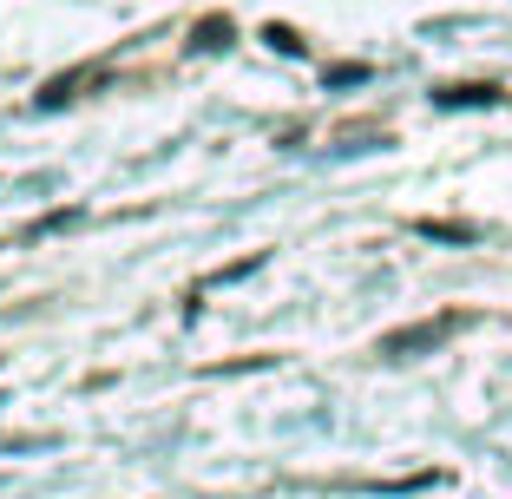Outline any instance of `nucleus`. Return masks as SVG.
<instances>
[{
    "label": "nucleus",
    "mask_w": 512,
    "mask_h": 499,
    "mask_svg": "<svg viewBox=\"0 0 512 499\" xmlns=\"http://www.w3.org/2000/svg\"><path fill=\"white\" fill-rule=\"evenodd\" d=\"M499 99H506V92H499V86H440L434 92V106H499Z\"/></svg>",
    "instance_id": "f03ea898"
},
{
    "label": "nucleus",
    "mask_w": 512,
    "mask_h": 499,
    "mask_svg": "<svg viewBox=\"0 0 512 499\" xmlns=\"http://www.w3.org/2000/svg\"><path fill=\"white\" fill-rule=\"evenodd\" d=\"M362 79H368V66H355V60H348V66H329V86H362Z\"/></svg>",
    "instance_id": "0eeeda50"
},
{
    "label": "nucleus",
    "mask_w": 512,
    "mask_h": 499,
    "mask_svg": "<svg viewBox=\"0 0 512 499\" xmlns=\"http://www.w3.org/2000/svg\"><path fill=\"white\" fill-rule=\"evenodd\" d=\"M447 335H453V316H440V322H421V329H401V335H388V342H381V355H421V348L447 342Z\"/></svg>",
    "instance_id": "f257e3e1"
},
{
    "label": "nucleus",
    "mask_w": 512,
    "mask_h": 499,
    "mask_svg": "<svg viewBox=\"0 0 512 499\" xmlns=\"http://www.w3.org/2000/svg\"><path fill=\"white\" fill-rule=\"evenodd\" d=\"M263 40H270L276 53H289V60H296V53H302V33H296V27H276V20H270V27H263Z\"/></svg>",
    "instance_id": "39448f33"
},
{
    "label": "nucleus",
    "mask_w": 512,
    "mask_h": 499,
    "mask_svg": "<svg viewBox=\"0 0 512 499\" xmlns=\"http://www.w3.org/2000/svg\"><path fill=\"white\" fill-rule=\"evenodd\" d=\"M230 33H237V27H230L224 14H211V20H197L191 46H197V53H217V46H230Z\"/></svg>",
    "instance_id": "20e7f679"
},
{
    "label": "nucleus",
    "mask_w": 512,
    "mask_h": 499,
    "mask_svg": "<svg viewBox=\"0 0 512 499\" xmlns=\"http://www.w3.org/2000/svg\"><path fill=\"white\" fill-rule=\"evenodd\" d=\"M421 237H440V243H467L473 230H467V224H421Z\"/></svg>",
    "instance_id": "423d86ee"
},
{
    "label": "nucleus",
    "mask_w": 512,
    "mask_h": 499,
    "mask_svg": "<svg viewBox=\"0 0 512 499\" xmlns=\"http://www.w3.org/2000/svg\"><path fill=\"white\" fill-rule=\"evenodd\" d=\"M92 79V66H73V73H60V79H46L40 86V106H66V99H79V86Z\"/></svg>",
    "instance_id": "7ed1b4c3"
}]
</instances>
